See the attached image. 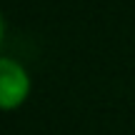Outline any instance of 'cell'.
<instances>
[{
  "label": "cell",
  "instance_id": "cell-1",
  "mask_svg": "<svg viewBox=\"0 0 135 135\" xmlns=\"http://www.w3.org/2000/svg\"><path fill=\"white\" fill-rule=\"evenodd\" d=\"M30 90L25 70L13 60H0V108H18Z\"/></svg>",
  "mask_w": 135,
  "mask_h": 135
},
{
  "label": "cell",
  "instance_id": "cell-2",
  "mask_svg": "<svg viewBox=\"0 0 135 135\" xmlns=\"http://www.w3.org/2000/svg\"><path fill=\"white\" fill-rule=\"evenodd\" d=\"M0 43H3V20H0Z\"/></svg>",
  "mask_w": 135,
  "mask_h": 135
}]
</instances>
